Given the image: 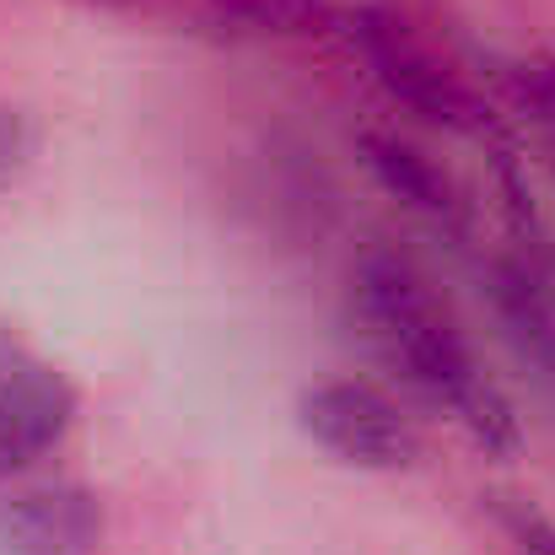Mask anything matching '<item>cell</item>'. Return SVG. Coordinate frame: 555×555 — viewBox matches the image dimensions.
I'll return each mask as SVG.
<instances>
[{"instance_id":"52a82bcc","label":"cell","mask_w":555,"mask_h":555,"mask_svg":"<svg viewBox=\"0 0 555 555\" xmlns=\"http://www.w3.org/2000/svg\"><path fill=\"white\" fill-rule=\"evenodd\" d=\"M216 16L248 27V33H319L330 22V5L324 0H210Z\"/></svg>"},{"instance_id":"ba28073f","label":"cell","mask_w":555,"mask_h":555,"mask_svg":"<svg viewBox=\"0 0 555 555\" xmlns=\"http://www.w3.org/2000/svg\"><path fill=\"white\" fill-rule=\"evenodd\" d=\"M502 81H507L513 103L555 141V60H518L502 70Z\"/></svg>"},{"instance_id":"8992f818","label":"cell","mask_w":555,"mask_h":555,"mask_svg":"<svg viewBox=\"0 0 555 555\" xmlns=\"http://www.w3.org/2000/svg\"><path fill=\"white\" fill-rule=\"evenodd\" d=\"M362 163H367L372 179L388 189L399 205H410L415 216H426L437 227H464V194H459V184L426 152H415L410 141L367 130L362 135Z\"/></svg>"},{"instance_id":"8fae6325","label":"cell","mask_w":555,"mask_h":555,"mask_svg":"<svg viewBox=\"0 0 555 555\" xmlns=\"http://www.w3.org/2000/svg\"><path fill=\"white\" fill-rule=\"evenodd\" d=\"M92 5H135V0H92Z\"/></svg>"},{"instance_id":"9c48e42d","label":"cell","mask_w":555,"mask_h":555,"mask_svg":"<svg viewBox=\"0 0 555 555\" xmlns=\"http://www.w3.org/2000/svg\"><path fill=\"white\" fill-rule=\"evenodd\" d=\"M27 157H33L27 119H22L16 108H5V103H0V189H5L16 173H22V168H27Z\"/></svg>"},{"instance_id":"7c38bea8","label":"cell","mask_w":555,"mask_h":555,"mask_svg":"<svg viewBox=\"0 0 555 555\" xmlns=\"http://www.w3.org/2000/svg\"><path fill=\"white\" fill-rule=\"evenodd\" d=\"M551 184H555V163H551Z\"/></svg>"},{"instance_id":"7a4b0ae2","label":"cell","mask_w":555,"mask_h":555,"mask_svg":"<svg viewBox=\"0 0 555 555\" xmlns=\"http://www.w3.org/2000/svg\"><path fill=\"white\" fill-rule=\"evenodd\" d=\"M346 38L367 60L372 81L399 108H410L415 119H426L437 130H459V135H486L491 130L486 98L426 38H415L410 22H399L388 11H351L346 16Z\"/></svg>"},{"instance_id":"3957f363","label":"cell","mask_w":555,"mask_h":555,"mask_svg":"<svg viewBox=\"0 0 555 555\" xmlns=\"http://www.w3.org/2000/svg\"><path fill=\"white\" fill-rule=\"evenodd\" d=\"M297 426L335 453L340 464L357 469H404L415 459V426L410 415L362 377H335V383H313L297 399Z\"/></svg>"},{"instance_id":"277c9868","label":"cell","mask_w":555,"mask_h":555,"mask_svg":"<svg viewBox=\"0 0 555 555\" xmlns=\"http://www.w3.org/2000/svg\"><path fill=\"white\" fill-rule=\"evenodd\" d=\"M76 421V388L54 367L0 351V480L38 464Z\"/></svg>"},{"instance_id":"30bf717a","label":"cell","mask_w":555,"mask_h":555,"mask_svg":"<svg viewBox=\"0 0 555 555\" xmlns=\"http://www.w3.org/2000/svg\"><path fill=\"white\" fill-rule=\"evenodd\" d=\"M507 529L524 555H555V524L534 507H507Z\"/></svg>"},{"instance_id":"6da1fadb","label":"cell","mask_w":555,"mask_h":555,"mask_svg":"<svg viewBox=\"0 0 555 555\" xmlns=\"http://www.w3.org/2000/svg\"><path fill=\"white\" fill-rule=\"evenodd\" d=\"M351 313L372 340V351L410 388L442 404L486 453L496 459L518 453L524 431H518L513 399L486 377L464 330L453 324V313L437 302V292L410 259L388 248H367L351 270Z\"/></svg>"},{"instance_id":"5b68a950","label":"cell","mask_w":555,"mask_h":555,"mask_svg":"<svg viewBox=\"0 0 555 555\" xmlns=\"http://www.w3.org/2000/svg\"><path fill=\"white\" fill-rule=\"evenodd\" d=\"M103 507L76 480H43L0 496V555H98Z\"/></svg>"}]
</instances>
